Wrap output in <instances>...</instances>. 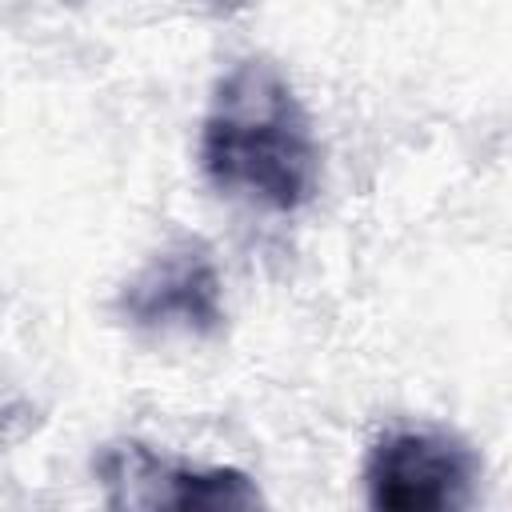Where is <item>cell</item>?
<instances>
[{
    "label": "cell",
    "instance_id": "cell-4",
    "mask_svg": "<svg viewBox=\"0 0 512 512\" xmlns=\"http://www.w3.org/2000/svg\"><path fill=\"white\" fill-rule=\"evenodd\" d=\"M152 512H264V496L244 468H176Z\"/></svg>",
    "mask_w": 512,
    "mask_h": 512
},
{
    "label": "cell",
    "instance_id": "cell-3",
    "mask_svg": "<svg viewBox=\"0 0 512 512\" xmlns=\"http://www.w3.org/2000/svg\"><path fill=\"white\" fill-rule=\"evenodd\" d=\"M116 308L144 332L216 336L224 328V280L200 240H180L124 284Z\"/></svg>",
    "mask_w": 512,
    "mask_h": 512
},
{
    "label": "cell",
    "instance_id": "cell-2",
    "mask_svg": "<svg viewBox=\"0 0 512 512\" xmlns=\"http://www.w3.org/2000/svg\"><path fill=\"white\" fill-rule=\"evenodd\" d=\"M368 512H468L476 456L444 432H392L364 464Z\"/></svg>",
    "mask_w": 512,
    "mask_h": 512
},
{
    "label": "cell",
    "instance_id": "cell-1",
    "mask_svg": "<svg viewBox=\"0 0 512 512\" xmlns=\"http://www.w3.org/2000/svg\"><path fill=\"white\" fill-rule=\"evenodd\" d=\"M200 168L212 188L268 212H296L316 196L320 144L276 64L240 60L216 80L200 128Z\"/></svg>",
    "mask_w": 512,
    "mask_h": 512
}]
</instances>
